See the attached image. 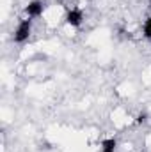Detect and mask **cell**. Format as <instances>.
Returning a JSON list of instances; mask_svg holds the SVG:
<instances>
[{
    "label": "cell",
    "instance_id": "obj_5",
    "mask_svg": "<svg viewBox=\"0 0 151 152\" xmlns=\"http://www.w3.org/2000/svg\"><path fill=\"white\" fill-rule=\"evenodd\" d=\"M142 34H144V37L151 39V16L144 21V25H142Z\"/></svg>",
    "mask_w": 151,
    "mask_h": 152
},
{
    "label": "cell",
    "instance_id": "obj_3",
    "mask_svg": "<svg viewBox=\"0 0 151 152\" xmlns=\"http://www.w3.org/2000/svg\"><path fill=\"white\" fill-rule=\"evenodd\" d=\"M64 20H66V23L70 25V27H80L82 23H84V12L80 11V9H76V7H73V9H70L68 12H66V16H64Z\"/></svg>",
    "mask_w": 151,
    "mask_h": 152
},
{
    "label": "cell",
    "instance_id": "obj_4",
    "mask_svg": "<svg viewBox=\"0 0 151 152\" xmlns=\"http://www.w3.org/2000/svg\"><path fill=\"white\" fill-rule=\"evenodd\" d=\"M101 152H115L117 151V140L115 138H107L101 142Z\"/></svg>",
    "mask_w": 151,
    "mask_h": 152
},
{
    "label": "cell",
    "instance_id": "obj_7",
    "mask_svg": "<svg viewBox=\"0 0 151 152\" xmlns=\"http://www.w3.org/2000/svg\"><path fill=\"white\" fill-rule=\"evenodd\" d=\"M150 2H151V0H150Z\"/></svg>",
    "mask_w": 151,
    "mask_h": 152
},
{
    "label": "cell",
    "instance_id": "obj_1",
    "mask_svg": "<svg viewBox=\"0 0 151 152\" xmlns=\"http://www.w3.org/2000/svg\"><path fill=\"white\" fill-rule=\"evenodd\" d=\"M30 34H32V20L30 18H25V20H21L16 25V30L13 34V41L18 42V44H21V42L29 41Z\"/></svg>",
    "mask_w": 151,
    "mask_h": 152
},
{
    "label": "cell",
    "instance_id": "obj_2",
    "mask_svg": "<svg viewBox=\"0 0 151 152\" xmlns=\"http://www.w3.org/2000/svg\"><path fill=\"white\" fill-rule=\"evenodd\" d=\"M44 9H46V5H44L43 0H32V2L27 4L25 14H27V18H41L43 12H44Z\"/></svg>",
    "mask_w": 151,
    "mask_h": 152
},
{
    "label": "cell",
    "instance_id": "obj_6",
    "mask_svg": "<svg viewBox=\"0 0 151 152\" xmlns=\"http://www.w3.org/2000/svg\"><path fill=\"white\" fill-rule=\"evenodd\" d=\"M148 120V115L146 113H139V117H137V124H144Z\"/></svg>",
    "mask_w": 151,
    "mask_h": 152
}]
</instances>
